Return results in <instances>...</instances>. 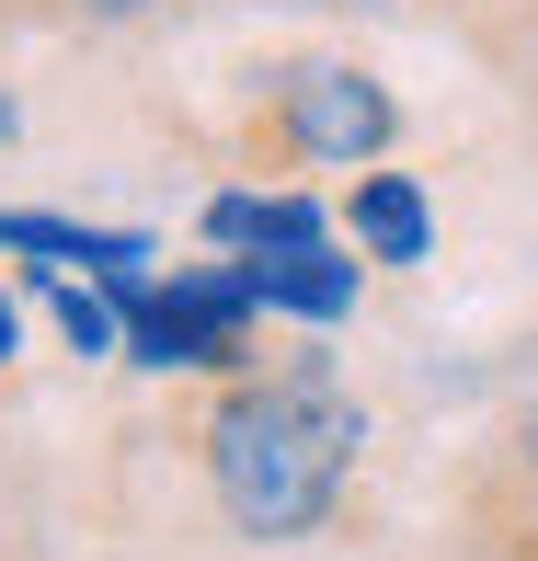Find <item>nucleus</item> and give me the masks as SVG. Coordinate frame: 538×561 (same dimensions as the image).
I'll list each match as a JSON object with an SVG mask.
<instances>
[{
    "mask_svg": "<svg viewBox=\"0 0 538 561\" xmlns=\"http://www.w3.org/2000/svg\"><path fill=\"white\" fill-rule=\"evenodd\" d=\"M195 481H207L218 527L252 550H298L344 516V481L367 458V413L344 401L321 344H287L275 367L207 378V401L184 413Z\"/></svg>",
    "mask_w": 538,
    "mask_h": 561,
    "instance_id": "f257e3e1",
    "label": "nucleus"
},
{
    "mask_svg": "<svg viewBox=\"0 0 538 561\" xmlns=\"http://www.w3.org/2000/svg\"><path fill=\"white\" fill-rule=\"evenodd\" d=\"M229 149H241L264 184H287V172H367V161L401 149V92L378 81L367 58H310V46H287V58L241 69V126H229Z\"/></svg>",
    "mask_w": 538,
    "mask_h": 561,
    "instance_id": "f03ea898",
    "label": "nucleus"
},
{
    "mask_svg": "<svg viewBox=\"0 0 538 561\" xmlns=\"http://www.w3.org/2000/svg\"><path fill=\"white\" fill-rule=\"evenodd\" d=\"M332 229L355 241V264H424V252H435V207H424V184H413V172H390V161L344 172V207H332Z\"/></svg>",
    "mask_w": 538,
    "mask_h": 561,
    "instance_id": "7ed1b4c3",
    "label": "nucleus"
},
{
    "mask_svg": "<svg viewBox=\"0 0 538 561\" xmlns=\"http://www.w3.org/2000/svg\"><path fill=\"white\" fill-rule=\"evenodd\" d=\"M241 275H252V298H264V310H287V321H344V310H355V252H344V241L241 252Z\"/></svg>",
    "mask_w": 538,
    "mask_h": 561,
    "instance_id": "20e7f679",
    "label": "nucleus"
},
{
    "mask_svg": "<svg viewBox=\"0 0 538 561\" xmlns=\"http://www.w3.org/2000/svg\"><path fill=\"white\" fill-rule=\"evenodd\" d=\"M435 12H447L516 92H538V0H435Z\"/></svg>",
    "mask_w": 538,
    "mask_h": 561,
    "instance_id": "39448f33",
    "label": "nucleus"
},
{
    "mask_svg": "<svg viewBox=\"0 0 538 561\" xmlns=\"http://www.w3.org/2000/svg\"><path fill=\"white\" fill-rule=\"evenodd\" d=\"M12 344H23V333H12V298H0V367H12Z\"/></svg>",
    "mask_w": 538,
    "mask_h": 561,
    "instance_id": "423d86ee",
    "label": "nucleus"
}]
</instances>
